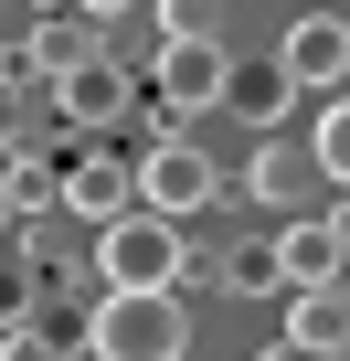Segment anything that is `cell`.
Segmentation results:
<instances>
[{
    "mask_svg": "<svg viewBox=\"0 0 350 361\" xmlns=\"http://www.w3.org/2000/svg\"><path fill=\"white\" fill-rule=\"evenodd\" d=\"M85 350H96V361H192V308H181V287H106L96 319H85Z\"/></svg>",
    "mask_w": 350,
    "mask_h": 361,
    "instance_id": "6da1fadb",
    "label": "cell"
},
{
    "mask_svg": "<svg viewBox=\"0 0 350 361\" xmlns=\"http://www.w3.org/2000/svg\"><path fill=\"white\" fill-rule=\"evenodd\" d=\"M181 266H192V245H181L170 213H117V224H96V276H106V287H181Z\"/></svg>",
    "mask_w": 350,
    "mask_h": 361,
    "instance_id": "7a4b0ae2",
    "label": "cell"
},
{
    "mask_svg": "<svg viewBox=\"0 0 350 361\" xmlns=\"http://www.w3.org/2000/svg\"><path fill=\"white\" fill-rule=\"evenodd\" d=\"M223 85H234V54H223L213 32H170V43H159V64H149V96L170 106V128L202 117V106H223Z\"/></svg>",
    "mask_w": 350,
    "mask_h": 361,
    "instance_id": "3957f363",
    "label": "cell"
},
{
    "mask_svg": "<svg viewBox=\"0 0 350 361\" xmlns=\"http://www.w3.org/2000/svg\"><path fill=\"white\" fill-rule=\"evenodd\" d=\"M213 192H223V170H213V149H202V138H181V128H170V138L138 159V202H149V213H170V224H192Z\"/></svg>",
    "mask_w": 350,
    "mask_h": 361,
    "instance_id": "277c9868",
    "label": "cell"
},
{
    "mask_svg": "<svg viewBox=\"0 0 350 361\" xmlns=\"http://www.w3.org/2000/svg\"><path fill=\"white\" fill-rule=\"evenodd\" d=\"M276 75L287 85H350V11H297L276 43Z\"/></svg>",
    "mask_w": 350,
    "mask_h": 361,
    "instance_id": "5b68a950",
    "label": "cell"
},
{
    "mask_svg": "<svg viewBox=\"0 0 350 361\" xmlns=\"http://www.w3.org/2000/svg\"><path fill=\"white\" fill-rule=\"evenodd\" d=\"M339 266H350L339 224H287V234H276V287H287V298H297V287H339Z\"/></svg>",
    "mask_w": 350,
    "mask_h": 361,
    "instance_id": "8992f818",
    "label": "cell"
},
{
    "mask_svg": "<svg viewBox=\"0 0 350 361\" xmlns=\"http://www.w3.org/2000/svg\"><path fill=\"white\" fill-rule=\"evenodd\" d=\"M127 192H138V170H127V159H106V149H85V159L64 170V213H85V224H117V213H127Z\"/></svg>",
    "mask_w": 350,
    "mask_h": 361,
    "instance_id": "52a82bcc",
    "label": "cell"
},
{
    "mask_svg": "<svg viewBox=\"0 0 350 361\" xmlns=\"http://www.w3.org/2000/svg\"><path fill=\"white\" fill-rule=\"evenodd\" d=\"M22 54H32V75H75V64H96V54H106V22H85V11H54V22L22 43Z\"/></svg>",
    "mask_w": 350,
    "mask_h": 361,
    "instance_id": "ba28073f",
    "label": "cell"
},
{
    "mask_svg": "<svg viewBox=\"0 0 350 361\" xmlns=\"http://www.w3.org/2000/svg\"><path fill=\"white\" fill-rule=\"evenodd\" d=\"M54 106H64L75 128H106V117L127 106V75H117V64L96 54V64H75V75H54Z\"/></svg>",
    "mask_w": 350,
    "mask_h": 361,
    "instance_id": "9c48e42d",
    "label": "cell"
},
{
    "mask_svg": "<svg viewBox=\"0 0 350 361\" xmlns=\"http://www.w3.org/2000/svg\"><path fill=\"white\" fill-rule=\"evenodd\" d=\"M287 340H308V350H350V287H297Z\"/></svg>",
    "mask_w": 350,
    "mask_h": 361,
    "instance_id": "30bf717a",
    "label": "cell"
},
{
    "mask_svg": "<svg viewBox=\"0 0 350 361\" xmlns=\"http://www.w3.org/2000/svg\"><path fill=\"white\" fill-rule=\"evenodd\" d=\"M308 170H318V159H297V149L255 138V159H244V192H255V202H297V192H308Z\"/></svg>",
    "mask_w": 350,
    "mask_h": 361,
    "instance_id": "8fae6325",
    "label": "cell"
},
{
    "mask_svg": "<svg viewBox=\"0 0 350 361\" xmlns=\"http://www.w3.org/2000/svg\"><path fill=\"white\" fill-rule=\"evenodd\" d=\"M287 96H297V85H287L276 64H265V75H244V64H234V85H223V106H244L255 128H276V117H287Z\"/></svg>",
    "mask_w": 350,
    "mask_h": 361,
    "instance_id": "7c38bea8",
    "label": "cell"
},
{
    "mask_svg": "<svg viewBox=\"0 0 350 361\" xmlns=\"http://www.w3.org/2000/svg\"><path fill=\"white\" fill-rule=\"evenodd\" d=\"M308 159H318V180H339V192H350V96H329V117H318Z\"/></svg>",
    "mask_w": 350,
    "mask_h": 361,
    "instance_id": "4fadbf2b",
    "label": "cell"
},
{
    "mask_svg": "<svg viewBox=\"0 0 350 361\" xmlns=\"http://www.w3.org/2000/svg\"><path fill=\"white\" fill-rule=\"evenodd\" d=\"M11 202H22V213H43V202H64V170H54L43 149H11Z\"/></svg>",
    "mask_w": 350,
    "mask_h": 361,
    "instance_id": "5bb4252c",
    "label": "cell"
},
{
    "mask_svg": "<svg viewBox=\"0 0 350 361\" xmlns=\"http://www.w3.org/2000/svg\"><path fill=\"white\" fill-rule=\"evenodd\" d=\"M223 287L265 298V287H276V245H234V255H223Z\"/></svg>",
    "mask_w": 350,
    "mask_h": 361,
    "instance_id": "9a60e30c",
    "label": "cell"
},
{
    "mask_svg": "<svg viewBox=\"0 0 350 361\" xmlns=\"http://www.w3.org/2000/svg\"><path fill=\"white\" fill-rule=\"evenodd\" d=\"M0 361H64V350H54V329L22 319V329H0Z\"/></svg>",
    "mask_w": 350,
    "mask_h": 361,
    "instance_id": "2e32d148",
    "label": "cell"
},
{
    "mask_svg": "<svg viewBox=\"0 0 350 361\" xmlns=\"http://www.w3.org/2000/svg\"><path fill=\"white\" fill-rule=\"evenodd\" d=\"M255 361H350V350H308V340H265Z\"/></svg>",
    "mask_w": 350,
    "mask_h": 361,
    "instance_id": "e0dca14e",
    "label": "cell"
},
{
    "mask_svg": "<svg viewBox=\"0 0 350 361\" xmlns=\"http://www.w3.org/2000/svg\"><path fill=\"white\" fill-rule=\"evenodd\" d=\"M22 224V202H11V159H0V234H11Z\"/></svg>",
    "mask_w": 350,
    "mask_h": 361,
    "instance_id": "ac0fdd59",
    "label": "cell"
},
{
    "mask_svg": "<svg viewBox=\"0 0 350 361\" xmlns=\"http://www.w3.org/2000/svg\"><path fill=\"white\" fill-rule=\"evenodd\" d=\"M75 11H85V22H117V11H138V0H75Z\"/></svg>",
    "mask_w": 350,
    "mask_h": 361,
    "instance_id": "d6986e66",
    "label": "cell"
},
{
    "mask_svg": "<svg viewBox=\"0 0 350 361\" xmlns=\"http://www.w3.org/2000/svg\"><path fill=\"white\" fill-rule=\"evenodd\" d=\"M75 361H96V350H75Z\"/></svg>",
    "mask_w": 350,
    "mask_h": 361,
    "instance_id": "ffe728a7",
    "label": "cell"
}]
</instances>
